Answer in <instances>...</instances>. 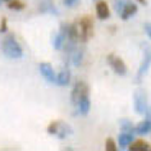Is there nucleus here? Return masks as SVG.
I'll use <instances>...</instances> for the list:
<instances>
[{"mask_svg":"<svg viewBox=\"0 0 151 151\" xmlns=\"http://www.w3.org/2000/svg\"><path fill=\"white\" fill-rule=\"evenodd\" d=\"M74 25H76L77 38H79L81 43H87L92 36H94V22H92V18L89 15L81 17Z\"/></svg>","mask_w":151,"mask_h":151,"instance_id":"1","label":"nucleus"},{"mask_svg":"<svg viewBox=\"0 0 151 151\" xmlns=\"http://www.w3.org/2000/svg\"><path fill=\"white\" fill-rule=\"evenodd\" d=\"M2 51L8 59H22L23 58V49L17 38L13 35H7L2 41Z\"/></svg>","mask_w":151,"mask_h":151,"instance_id":"2","label":"nucleus"},{"mask_svg":"<svg viewBox=\"0 0 151 151\" xmlns=\"http://www.w3.org/2000/svg\"><path fill=\"white\" fill-rule=\"evenodd\" d=\"M48 133L53 136H58L59 140H66L68 136H71L74 133L71 125H68L66 122H61V120H56L53 123L48 125Z\"/></svg>","mask_w":151,"mask_h":151,"instance_id":"3","label":"nucleus"},{"mask_svg":"<svg viewBox=\"0 0 151 151\" xmlns=\"http://www.w3.org/2000/svg\"><path fill=\"white\" fill-rule=\"evenodd\" d=\"M89 95V84L86 81H76L74 87H72V92H71V102L74 107H77V104L82 100L84 97Z\"/></svg>","mask_w":151,"mask_h":151,"instance_id":"4","label":"nucleus"},{"mask_svg":"<svg viewBox=\"0 0 151 151\" xmlns=\"http://www.w3.org/2000/svg\"><path fill=\"white\" fill-rule=\"evenodd\" d=\"M141 48H143V61H141L140 64V69H138V72H136V77H135V82H141V79L145 77V74L148 72V69H150L151 66V48L148 45H141Z\"/></svg>","mask_w":151,"mask_h":151,"instance_id":"5","label":"nucleus"},{"mask_svg":"<svg viewBox=\"0 0 151 151\" xmlns=\"http://www.w3.org/2000/svg\"><path fill=\"white\" fill-rule=\"evenodd\" d=\"M133 102H135V112L138 115H146L148 112V97L143 89H138L133 95Z\"/></svg>","mask_w":151,"mask_h":151,"instance_id":"6","label":"nucleus"},{"mask_svg":"<svg viewBox=\"0 0 151 151\" xmlns=\"http://www.w3.org/2000/svg\"><path fill=\"white\" fill-rule=\"evenodd\" d=\"M107 63H109V66L112 68V71L115 72V74H118V76L127 74V64L123 63L122 58L115 56V54H109V56H107Z\"/></svg>","mask_w":151,"mask_h":151,"instance_id":"7","label":"nucleus"},{"mask_svg":"<svg viewBox=\"0 0 151 151\" xmlns=\"http://www.w3.org/2000/svg\"><path fill=\"white\" fill-rule=\"evenodd\" d=\"M38 69H40V74L45 77L46 82H49V84L56 82V74H54V69L49 63H40V64H38Z\"/></svg>","mask_w":151,"mask_h":151,"instance_id":"8","label":"nucleus"},{"mask_svg":"<svg viewBox=\"0 0 151 151\" xmlns=\"http://www.w3.org/2000/svg\"><path fill=\"white\" fill-rule=\"evenodd\" d=\"M68 54V59H66V63H72L74 66H81L84 61V49H79L77 46H76L72 51H69Z\"/></svg>","mask_w":151,"mask_h":151,"instance_id":"9","label":"nucleus"},{"mask_svg":"<svg viewBox=\"0 0 151 151\" xmlns=\"http://www.w3.org/2000/svg\"><path fill=\"white\" fill-rule=\"evenodd\" d=\"M136 12H138V7H136V4H133L132 0H128V4L125 5V8L120 12V18L127 22V20H130L133 15H135Z\"/></svg>","mask_w":151,"mask_h":151,"instance_id":"10","label":"nucleus"},{"mask_svg":"<svg viewBox=\"0 0 151 151\" xmlns=\"http://www.w3.org/2000/svg\"><path fill=\"white\" fill-rule=\"evenodd\" d=\"M54 84H58V86H61V87L69 86V84H71V71H69L68 68L59 71V74H56V82Z\"/></svg>","mask_w":151,"mask_h":151,"instance_id":"11","label":"nucleus"},{"mask_svg":"<svg viewBox=\"0 0 151 151\" xmlns=\"http://www.w3.org/2000/svg\"><path fill=\"white\" fill-rule=\"evenodd\" d=\"M95 12H97V17L100 20H107L110 17V8H109V5H107V2H104V0H97Z\"/></svg>","mask_w":151,"mask_h":151,"instance_id":"12","label":"nucleus"},{"mask_svg":"<svg viewBox=\"0 0 151 151\" xmlns=\"http://www.w3.org/2000/svg\"><path fill=\"white\" fill-rule=\"evenodd\" d=\"M132 141H133V132H122L118 135V148H122V150L128 148Z\"/></svg>","mask_w":151,"mask_h":151,"instance_id":"13","label":"nucleus"},{"mask_svg":"<svg viewBox=\"0 0 151 151\" xmlns=\"http://www.w3.org/2000/svg\"><path fill=\"white\" fill-rule=\"evenodd\" d=\"M151 132V120L150 118H145V120H141L140 123L135 127V133L136 135H146V133Z\"/></svg>","mask_w":151,"mask_h":151,"instance_id":"14","label":"nucleus"},{"mask_svg":"<svg viewBox=\"0 0 151 151\" xmlns=\"http://www.w3.org/2000/svg\"><path fill=\"white\" fill-rule=\"evenodd\" d=\"M77 113H81V115H87L89 113V110H91V99H89V95L87 97H84L82 100H81L79 104H77Z\"/></svg>","mask_w":151,"mask_h":151,"instance_id":"15","label":"nucleus"},{"mask_svg":"<svg viewBox=\"0 0 151 151\" xmlns=\"http://www.w3.org/2000/svg\"><path fill=\"white\" fill-rule=\"evenodd\" d=\"M40 12H43V13H53V15H59L58 8L54 7V4L51 2V0H45V2L41 4V7H40Z\"/></svg>","mask_w":151,"mask_h":151,"instance_id":"16","label":"nucleus"},{"mask_svg":"<svg viewBox=\"0 0 151 151\" xmlns=\"http://www.w3.org/2000/svg\"><path fill=\"white\" fill-rule=\"evenodd\" d=\"M51 40H53L51 43H53V48L54 49H63V46H64V38H63V35H61L59 31L54 33Z\"/></svg>","mask_w":151,"mask_h":151,"instance_id":"17","label":"nucleus"},{"mask_svg":"<svg viewBox=\"0 0 151 151\" xmlns=\"http://www.w3.org/2000/svg\"><path fill=\"white\" fill-rule=\"evenodd\" d=\"M128 148L132 151H146L148 148H150V145H148L146 141H132Z\"/></svg>","mask_w":151,"mask_h":151,"instance_id":"18","label":"nucleus"},{"mask_svg":"<svg viewBox=\"0 0 151 151\" xmlns=\"http://www.w3.org/2000/svg\"><path fill=\"white\" fill-rule=\"evenodd\" d=\"M120 128H122V132H133L135 133V127H133L132 120H127V118H122L120 120Z\"/></svg>","mask_w":151,"mask_h":151,"instance_id":"19","label":"nucleus"},{"mask_svg":"<svg viewBox=\"0 0 151 151\" xmlns=\"http://www.w3.org/2000/svg\"><path fill=\"white\" fill-rule=\"evenodd\" d=\"M7 7L10 8V10H23V8H25V4L20 2V0H10V2H7Z\"/></svg>","mask_w":151,"mask_h":151,"instance_id":"20","label":"nucleus"},{"mask_svg":"<svg viewBox=\"0 0 151 151\" xmlns=\"http://www.w3.org/2000/svg\"><path fill=\"white\" fill-rule=\"evenodd\" d=\"M128 4V0H115V4H113V7H115V12H117L118 15H120V12L125 8V5Z\"/></svg>","mask_w":151,"mask_h":151,"instance_id":"21","label":"nucleus"},{"mask_svg":"<svg viewBox=\"0 0 151 151\" xmlns=\"http://www.w3.org/2000/svg\"><path fill=\"white\" fill-rule=\"evenodd\" d=\"M105 150H109V151H117L118 150V146H117V143H115V140H113V138H107Z\"/></svg>","mask_w":151,"mask_h":151,"instance_id":"22","label":"nucleus"},{"mask_svg":"<svg viewBox=\"0 0 151 151\" xmlns=\"http://www.w3.org/2000/svg\"><path fill=\"white\" fill-rule=\"evenodd\" d=\"M79 2L81 0H63V5L68 7V8H72V7H76V5H79Z\"/></svg>","mask_w":151,"mask_h":151,"instance_id":"23","label":"nucleus"},{"mask_svg":"<svg viewBox=\"0 0 151 151\" xmlns=\"http://www.w3.org/2000/svg\"><path fill=\"white\" fill-rule=\"evenodd\" d=\"M7 31V20L2 18V25H0V33H5Z\"/></svg>","mask_w":151,"mask_h":151,"instance_id":"24","label":"nucleus"},{"mask_svg":"<svg viewBox=\"0 0 151 151\" xmlns=\"http://www.w3.org/2000/svg\"><path fill=\"white\" fill-rule=\"evenodd\" d=\"M145 31H146V35L150 36V40H151V23H145Z\"/></svg>","mask_w":151,"mask_h":151,"instance_id":"25","label":"nucleus"},{"mask_svg":"<svg viewBox=\"0 0 151 151\" xmlns=\"http://www.w3.org/2000/svg\"><path fill=\"white\" fill-rule=\"evenodd\" d=\"M138 4H143V5H146V0H136Z\"/></svg>","mask_w":151,"mask_h":151,"instance_id":"26","label":"nucleus"},{"mask_svg":"<svg viewBox=\"0 0 151 151\" xmlns=\"http://www.w3.org/2000/svg\"><path fill=\"white\" fill-rule=\"evenodd\" d=\"M4 2H10V0H4Z\"/></svg>","mask_w":151,"mask_h":151,"instance_id":"27","label":"nucleus"},{"mask_svg":"<svg viewBox=\"0 0 151 151\" xmlns=\"http://www.w3.org/2000/svg\"><path fill=\"white\" fill-rule=\"evenodd\" d=\"M2 2H4V0H0V4H2Z\"/></svg>","mask_w":151,"mask_h":151,"instance_id":"28","label":"nucleus"}]
</instances>
